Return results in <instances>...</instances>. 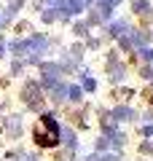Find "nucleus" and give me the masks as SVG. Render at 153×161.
<instances>
[{"label":"nucleus","instance_id":"obj_1","mask_svg":"<svg viewBox=\"0 0 153 161\" xmlns=\"http://www.w3.org/2000/svg\"><path fill=\"white\" fill-rule=\"evenodd\" d=\"M57 121L51 118V115H43V124H40L38 129H35V140H38V145H43V148H51V145H57Z\"/></svg>","mask_w":153,"mask_h":161},{"label":"nucleus","instance_id":"obj_2","mask_svg":"<svg viewBox=\"0 0 153 161\" xmlns=\"http://www.w3.org/2000/svg\"><path fill=\"white\" fill-rule=\"evenodd\" d=\"M83 3H86V0H67V6L62 8V19L73 16V14H81V11H83Z\"/></svg>","mask_w":153,"mask_h":161},{"label":"nucleus","instance_id":"obj_3","mask_svg":"<svg viewBox=\"0 0 153 161\" xmlns=\"http://www.w3.org/2000/svg\"><path fill=\"white\" fill-rule=\"evenodd\" d=\"M24 102H30V108H38V105H40V97H38V86H35V83H30V86L24 89Z\"/></svg>","mask_w":153,"mask_h":161},{"label":"nucleus","instance_id":"obj_4","mask_svg":"<svg viewBox=\"0 0 153 161\" xmlns=\"http://www.w3.org/2000/svg\"><path fill=\"white\" fill-rule=\"evenodd\" d=\"M132 11L140 14V16H148V14H150V3H148V0H134V3H132Z\"/></svg>","mask_w":153,"mask_h":161},{"label":"nucleus","instance_id":"obj_5","mask_svg":"<svg viewBox=\"0 0 153 161\" xmlns=\"http://www.w3.org/2000/svg\"><path fill=\"white\" fill-rule=\"evenodd\" d=\"M121 30H126V24H124V22H116L113 27H110V35H113V38H118V35H121Z\"/></svg>","mask_w":153,"mask_h":161},{"label":"nucleus","instance_id":"obj_6","mask_svg":"<svg viewBox=\"0 0 153 161\" xmlns=\"http://www.w3.org/2000/svg\"><path fill=\"white\" fill-rule=\"evenodd\" d=\"M67 99H73V102H75V99H81V89L78 86H70L67 89Z\"/></svg>","mask_w":153,"mask_h":161},{"label":"nucleus","instance_id":"obj_7","mask_svg":"<svg viewBox=\"0 0 153 161\" xmlns=\"http://www.w3.org/2000/svg\"><path fill=\"white\" fill-rule=\"evenodd\" d=\"M113 115H118V118H132V110H126V108H116Z\"/></svg>","mask_w":153,"mask_h":161},{"label":"nucleus","instance_id":"obj_8","mask_svg":"<svg viewBox=\"0 0 153 161\" xmlns=\"http://www.w3.org/2000/svg\"><path fill=\"white\" fill-rule=\"evenodd\" d=\"M140 57H142V59H153V51H150V48H142Z\"/></svg>","mask_w":153,"mask_h":161},{"label":"nucleus","instance_id":"obj_9","mask_svg":"<svg viewBox=\"0 0 153 161\" xmlns=\"http://www.w3.org/2000/svg\"><path fill=\"white\" fill-rule=\"evenodd\" d=\"M3 51H6V40L0 38V57H3Z\"/></svg>","mask_w":153,"mask_h":161},{"label":"nucleus","instance_id":"obj_10","mask_svg":"<svg viewBox=\"0 0 153 161\" xmlns=\"http://www.w3.org/2000/svg\"><path fill=\"white\" fill-rule=\"evenodd\" d=\"M0 126H3V121H0Z\"/></svg>","mask_w":153,"mask_h":161}]
</instances>
